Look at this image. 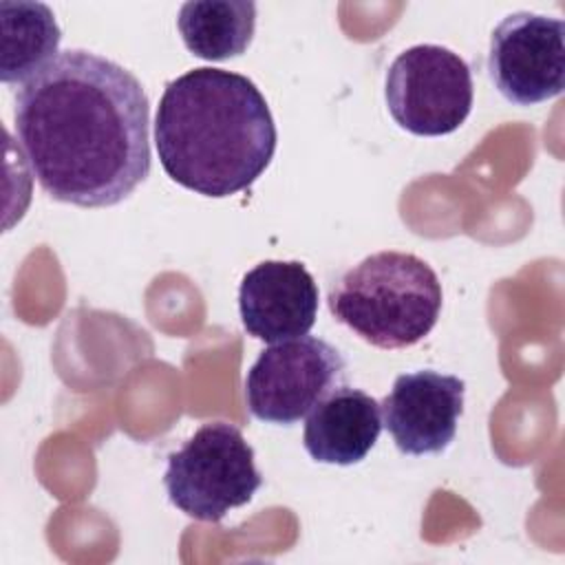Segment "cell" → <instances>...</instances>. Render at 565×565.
I'll return each instance as SVG.
<instances>
[{
	"label": "cell",
	"mask_w": 565,
	"mask_h": 565,
	"mask_svg": "<svg viewBox=\"0 0 565 565\" xmlns=\"http://www.w3.org/2000/svg\"><path fill=\"white\" fill-rule=\"evenodd\" d=\"M13 119L33 177L55 201L110 207L150 174L148 95L104 55L57 53L15 93Z\"/></svg>",
	"instance_id": "6da1fadb"
},
{
	"label": "cell",
	"mask_w": 565,
	"mask_h": 565,
	"mask_svg": "<svg viewBox=\"0 0 565 565\" xmlns=\"http://www.w3.org/2000/svg\"><path fill=\"white\" fill-rule=\"evenodd\" d=\"M276 141L267 99L245 75L201 66L166 84L154 146L174 183L212 199L238 194L267 170Z\"/></svg>",
	"instance_id": "7a4b0ae2"
},
{
	"label": "cell",
	"mask_w": 565,
	"mask_h": 565,
	"mask_svg": "<svg viewBox=\"0 0 565 565\" xmlns=\"http://www.w3.org/2000/svg\"><path fill=\"white\" fill-rule=\"evenodd\" d=\"M329 309L364 342L404 349L424 340L441 311L435 269L408 252H377L344 271L329 291Z\"/></svg>",
	"instance_id": "3957f363"
},
{
	"label": "cell",
	"mask_w": 565,
	"mask_h": 565,
	"mask_svg": "<svg viewBox=\"0 0 565 565\" xmlns=\"http://www.w3.org/2000/svg\"><path fill=\"white\" fill-rule=\"evenodd\" d=\"M163 486L183 514L218 523L254 499L263 475L254 463V448L236 426L207 422L168 457Z\"/></svg>",
	"instance_id": "277c9868"
},
{
	"label": "cell",
	"mask_w": 565,
	"mask_h": 565,
	"mask_svg": "<svg viewBox=\"0 0 565 565\" xmlns=\"http://www.w3.org/2000/svg\"><path fill=\"white\" fill-rule=\"evenodd\" d=\"M384 97L399 128L419 137L450 135L472 110V71L446 46L415 44L388 66Z\"/></svg>",
	"instance_id": "5b68a950"
},
{
	"label": "cell",
	"mask_w": 565,
	"mask_h": 565,
	"mask_svg": "<svg viewBox=\"0 0 565 565\" xmlns=\"http://www.w3.org/2000/svg\"><path fill=\"white\" fill-rule=\"evenodd\" d=\"M344 358L329 342L300 335L267 347L245 375L249 413L269 424H296L347 377Z\"/></svg>",
	"instance_id": "8992f818"
},
{
	"label": "cell",
	"mask_w": 565,
	"mask_h": 565,
	"mask_svg": "<svg viewBox=\"0 0 565 565\" xmlns=\"http://www.w3.org/2000/svg\"><path fill=\"white\" fill-rule=\"evenodd\" d=\"M488 73L512 104L532 106L565 88V24L558 18L516 11L492 31Z\"/></svg>",
	"instance_id": "52a82bcc"
},
{
	"label": "cell",
	"mask_w": 565,
	"mask_h": 565,
	"mask_svg": "<svg viewBox=\"0 0 565 565\" xmlns=\"http://www.w3.org/2000/svg\"><path fill=\"white\" fill-rule=\"evenodd\" d=\"M466 384L457 375L430 369L397 375L382 399V417L395 446L404 455L444 452L463 413Z\"/></svg>",
	"instance_id": "ba28073f"
},
{
	"label": "cell",
	"mask_w": 565,
	"mask_h": 565,
	"mask_svg": "<svg viewBox=\"0 0 565 565\" xmlns=\"http://www.w3.org/2000/svg\"><path fill=\"white\" fill-rule=\"evenodd\" d=\"M238 313L245 331L269 344L307 335L318 316V285L298 260H263L241 280Z\"/></svg>",
	"instance_id": "9c48e42d"
},
{
	"label": "cell",
	"mask_w": 565,
	"mask_h": 565,
	"mask_svg": "<svg viewBox=\"0 0 565 565\" xmlns=\"http://www.w3.org/2000/svg\"><path fill=\"white\" fill-rule=\"evenodd\" d=\"M380 433V402L360 388L340 386L309 413L302 444L320 463L351 466L371 452Z\"/></svg>",
	"instance_id": "30bf717a"
},
{
	"label": "cell",
	"mask_w": 565,
	"mask_h": 565,
	"mask_svg": "<svg viewBox=\"0 0 565 565\" xmlns=\"http://www.w3.org/2000/svg\"><path fill=\"white\" fill-rule=\"evenodd\" d=\"M177 26L185 49L210 62L243 55L256 31V4L249 0H194L179 9Z\"/></svg>",
	"instance_id": "8fae6325"
},
{
	"label": "cell",
	"mask_w": 565,
	"mask_h": 565,
	"mask_svg": "<svg viewBox=\"0 0 565 565\" xmlns=\"http://www.w3.org/2000/svg\"><path fill=\"white\" fill-rule=\"evenodd\" d=\"M2 22V62L4 84L29 82L57 55L62 31L53 11L42 2H0Z\"/></svg>",
	"instance_id": "7c38bea8"
}]
</instances>
